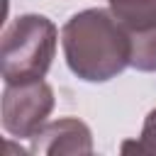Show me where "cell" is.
<instances>
[{
    "mask_svg": "<svg viewBox=\"0 0 156 156\" xmlns=\"http://www.w3.org/2000/svg\"><path fill=\"white\" fill-rule=\"evenodd\" d=\"M29 151L46 156L93 154V134L85 122L76 117H61L54 122H44L29 136Z\"/></svg>",
    "mask_w": 156,
    "mask_h": 156,
    "instance_id": "obj_4",
    "label": "cell"
},
{
    "mask_svg": "<svg viewBox=\"0 0 156 156\" xmlns=\"http://www.w3.org/2000/svg\"><path fill=\"white\" fill-rule=\"evenodd\" d=\"M56 24L44 15H20L2 32V78L5 83L39 80L51 68L56 54Z\"/></svg>",
    "mask_w": 156,
    "mask_h": 156,
    "instance_id": "obj_2",
    "label": "cell"
},
{
    "mask_svg": "<svg viewBox=\"0 0 156 156\" xmlns=\"http://www.w3.org/2000/svg\"><path fill=\"white\" fill-rule=\"evenodd\" d=\"M122 151H136V154H156V110H151L144 119L139 141H124Z\"/></svg>",
    "mask_w": 156,
    "mask_h": 156,
    "instance_id": "obj_7",
    "label": "cell"
},
{
    "mask_svg": "<svg viewBox=\"0 0 156 156\" xmlns=\"http://www.w3.org/2000/svg\"><path fill=\"white\" fill-rule=\"evenodd\" d=\"M110 12L129 29L144 32L156 27V0H107Z\"/></svg>",
    "mask_w": 156,
    "mask_h": 156,
    "instance_id": "obj_5",
    "label": "cell"
},
{
    "mask_svg": "<svg viewBox=\"0 0 156 156\" xmlns=\"http://www.w3.org/2000/svg\"><path fill=\"white\" fill-rule=\"evenodd\" d=\"M132 37V58L129 66L136 71L154 73L156 71V27L144 32H129Z\"/></svg>",
    "mask_w": 156,
    "mask_h": 156,
    "instance_id": "obj_6",
    "label": "cell"
},
{
    "mask_svg": "<svg viewBox=\"0 0 156 156\" xmlns=\"http://www.w3.org/2000/svg\"><path fill=\"white\" fill-rule=\"evenodd\" d=\"M61 44L71 73L88 83L115 78L132 58L129 29L110 10L100 7L76 12L61 29Z\"/></svg>",
    "mask_w": 156,
    "mask_h": 156,
    "instance_id": "obj_1",
    "label": "cell"
},
{
    "mask_svg": "<svg viewBox=\"0 0 156 156\" xmlns=\"http://www.w3.org/2000/svg\"><path fill=\"white\" fill-rule=\"evenodd\" d=\"M54 90L46 80L5 83L2 90V129L17 139H29L51 115Z\"/></svg>",
    "mask_w": 156,
    "mask_h": 156,
    "instance_id": "obj_3",
    "label": "cell"
}]
</instances>
